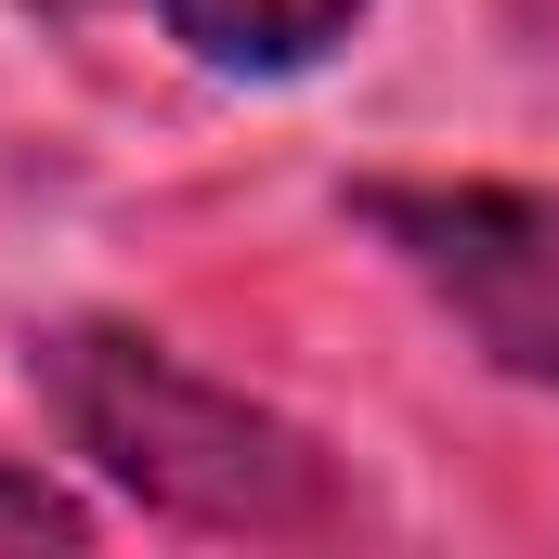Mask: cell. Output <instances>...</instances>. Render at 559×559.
<instances>
[{
	"mask_svg": "<svg viewBox=\"0 0 559 559\" xmlns=\"http://www.w3.org/2000/svg\"><path fill=\"white\" fill-rule=\"evenodd\" d=\"M52 13H143L209 79H312L378 0H52Z\"/></svg>",
	"mask_w": 559,
	"mask_h": 559,
	"instance_id": "obj_3",
	"label": "cell"
},
{
	"mask_svg": "<svg viewBox=\"0 0 559 559\" xmlns=\"http://www.w3.org/2000/svg\"><path fill=\"white\" fill-rule=\"evenodd\" d=\"M508 26L534 39V66H559V0H508Z\"/></svg>",
	"mask_w": 559,
	"mask_h": 559,
	"instance_id": "obj_5",
	"label": "cell"
},
{
	"mask_svg": "<svg viewBox=\"0 0 559 559\" xmlns=\"http://www.w3.org/2000/svg\"><path fill=\"white\" fill-rule=\"evenodd\" d=\"M26 391L52 442L169 534H222V547H338L365 534V481L325 429L286 404L182 365L169 338H143L118 312H66L26 338Z\"/></svg>",
	"mask_w": 559,
	"mask_h": 559,
	"instance_id": "obj_1",
	"label": "cell"
},
{
	"mask_svg": "<svg viewBox=\"0 0 559 559\" xmlns=\"http://www.w3.org/2000/svg\"><path fill=\"white\" fill-rule=\"evenodd\" d=\"M365 248H391V274L508 378L559 404V182H352L338 195Z\"/></svg>",
	"mask_w": 559,
	"mask_h": 559,
	"instance_id": "obj_2",
	"label": "cell"
},
{
	"mask_svg": "<svg viewBox=\"0 0 559 559\" xmlns=\"http://www.w3.org/2000/svg\"><path fill=\"white\" fill-rule=\"evenodd\" d=\"M0 547L79 559V547H92V495H79V481H52L39 455H0Z\"/></svg>",
	"mask_w": 559,
	"mask_h": 559,
	"instance_id": "obj_4",
	"label": "cell"
}]
</instances>
